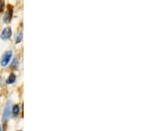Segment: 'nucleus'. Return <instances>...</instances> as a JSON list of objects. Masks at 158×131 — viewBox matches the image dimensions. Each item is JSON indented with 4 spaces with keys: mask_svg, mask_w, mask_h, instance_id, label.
Instances as JSON below:
<instances>
[{
    "mask_svg": "<svg viewBox=\"0 0 158 131\" xmlns=\"http://www.w3.org/2000/svg\"><path fill=\"white\" fill-rule=\"evenodd\" d=\"M19 131H21V130H19Z\"/></svg>",
    "mask_w": 158,
    "mask_h": 131,
    "instance_id": "9b49d317",
    "label": "nucleus"
},
{
    "mask_svg": "<svg viewBox=\"0 0 158 131\" xmlns=\"http://www.w3.org/2000/svg\"><path fill=\"white\" fill-rule=\"evenodd\" d=\"M12 14H13V8L11 6H8V9L5 11L4 16V21L5 23L11 22V20L12 19Z\"/></svg>",
    "mask_w": 158,
    "mask_h": 131,
    "instance_id": "7ed1b4c3",
    "label": "nucleus"
},
{
    "mask_svg": "<svg viewBox=\"0 0 158 131\" xmlns=\"http://www.w3.org/2000/svg\"><path fill=\"white\" fill-rule=\"evenodd\" d=\"M11 111V101H9V102H7L5 107H4V110L3 112V121H6L10 117Z\"/></svg>",
    "mask_w": 158,
    "mask_h": 131,
    "instance_id": "f03ea898",
    "label": "nucleus"
},
{
    "mask_svg": "<svg viewBox=\"0 0 158 131\" xmlns=\"http://www.w3.org/2000/svg\"><path fill=\"white\" fill-rule=\"evenodd\" d=\"M23 39V34L22 33H19L18 35H17V38H16V42L17 43H19Z\"/></svg>",
    "mask_w": 158,
    "mask_h": 131,
    "instance_id": "6e6552de",
    "label": "nucleus"
},
{
    "mask_svg": "<svg viewBox=\"0 0 158 131\" xmlns=\"http://www.w3.org/2000/svg\"><path fill=\"white\" fill-rule=\"evenodd\" d=\"M11 34H12L11 29L10 27H6V28H4V29L2 31L1 38H2V40H4V41H5V40L10 39L11 36Z\"/></svg>",
    "mask_w": 158,
    "mask_h": 131,
    "instance_id": "20e7f679",
    "label": "nucleus"
},
{
    "mask_svg": "<svg viewBox=\"0 0 158 131\" xmlns=\"http://www.w3.org/2000/svg\"><path fill=\"white\" fill-rule=\"evenodd\" d=\"M11 57H12V51H6L1 58V62H0L1 65L3 67H5L11 62Z\"/></svg>",
    "mask_w": 158,
    "mask_h": 131,
    "instance_id": "f257e3e1",
    "label": "nucleus"
},
{
    "mask_svg": "<svg viewBox=\"0 0 158 131\" xmlns=\"http://www.w3.org/2000/svg\"><path fill=\"white\" fill-rule=\"evenodd\" d=\"M11 112H12V115L13 116H18L19 112H20V108H19V105H14L12 109H11Z\"/></svg>",
    "mask_w": 158,
    "mask_h": 131,
    "instance_id": "423d86ee",
    "label": "nucleus"
},
{
    "mask_svg": "<svg viewBox=\"0 0 158 131\" xmlns=\"http://www.w3.org/2000/svg\"><path fill=\"white\" fill-rule=\"evenodd\" d=\"M15 81H16V75L13 74V73H11V74H10L9 77H7V79H6V84H13Z\"/></svg>",
    "mask_w": 158,
    "mask_h": 131,
    "instance_id": "39448f33",
    "label": "nucleus"
},
{
    "mask_svg": "<svg viewBox=\"0 0 158 131\" xmlns=\"http://www.w3.org/2000/svg\"><path fill=\"white\" fill-rule=\"evenodd\" d=\"M4 0H0V12L4 11Z\"/></svg>",
    "mask_w": 158,
    "mask_h": 131,
    "instance_id": "1a4fd4ad",
    "label": "nucleus"
},
{
    "mask_svg": "<svg viewBox=\"0 0 158 131\" xmlns=\"http://www.w3.org/2000/svg\"><path fill=\"white\" fill-rule=\"evenodd\" d=\"M0 131H2V128H1V125H0Z\"/></svg>",
    "mask_w": 158,
    "mask_h": 131,
    "instance_id": "9d476101",
    "label": "nucleus"
},
{
    "mask_svg": "<svg viewBox=\"0 0 158 131\" xmlns=\"http://www.w3.org/2000/svg\"><path fill=\"white\" fill-rule=\"evenodd\" d=\"M18 64H19V60H18L17 58H15V59L13 60L12 64H11V69H17V67H18Z\"/></svg>",
    "mask_w": 158,
    "mask_h": 131,
    "instance_id": "0eeeda50",
    "label": "nucleus"
}]
</instances>
